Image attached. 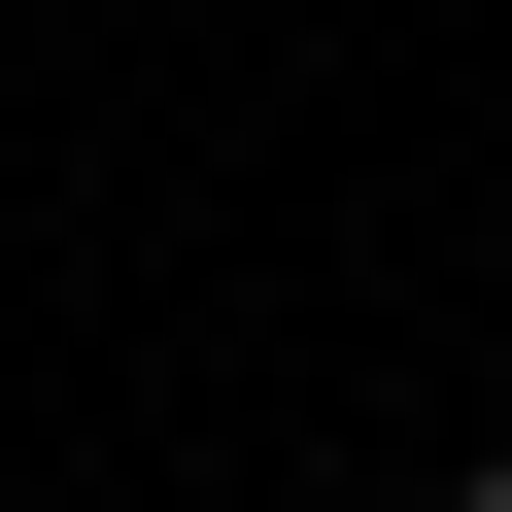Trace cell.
<instances>
[{"label":"cell","instance_id":"1","mask_svg":"<svg viewBox=\"0 0 512 512\" xmlns=\"http://www.w3.org/2000/svg\"><path fill=\"white\" fill-rule=\"evenodd\" d=\"M410 512H512V478H410Z\"/></svg>","mask_w":512,"mask_h":512}]
</instances>
